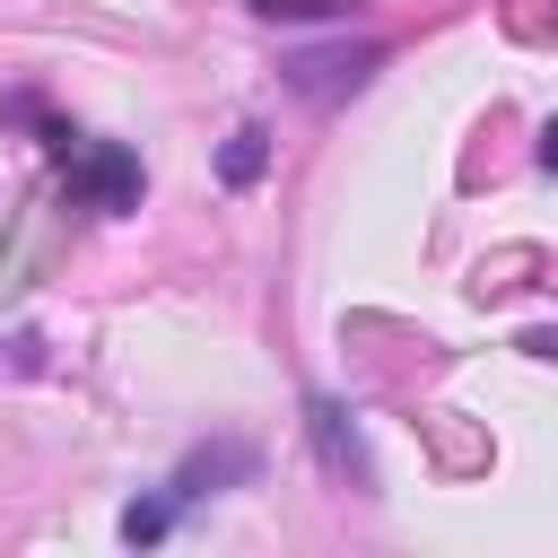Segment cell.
Here are the masks:
<instances>
[{
  "instance_id": "6da1fadb",
  "label": "cell",
  "mask_w": 558,
  "mask_h": 558,
  "mask_svg": "<svg viewBox=\"0 0 558 558\" xmlns=\"http://www.w3.org/2000/svg\"><path fill=\"white\" fill-rule=\"evenodd\" d=\"M366 70H375V52H366V44H357V52H296V61H288V87H296V96H323V105H331V96L366 87Z\"/></svg>"
},
{
  "instance_id": "7a4b0ae2",
  "label": "cell",
  "mask_w": 558,
  "mask_h": 558,
  "mask_svg": "<svg viewBox=\"0 0 558 558\" xmlns=\"http://www.w3.org/2000/svg\"><path fill=\"white\" fill-rule=\"evenodd\" d=\"M70 157H78V183H87L105 209H131V201H140V166H131V157H113V148H70Z\"/></svg>"
},
{
  "instance_id": "3957f363",
  "label": "cell",
  "mask_w": 558,
  "mask_h": 558,
  "mask_svg": "<svg viewBox=\"0 0 558 558\" xmlns=\"http://www.w3.org/2000/svg\"><path fill=\"white\" fill-rule=\"evenodd\" d=\"M349 9L357 0H253V17H270V26L279 17H349Z\"/></svg>"
},
{
  "instance_id": "277c9868",
  "label": "cell",
  "mask_w": 558,
  "mask_h": 558,
  "mask_svg": "<svg viewBox=\"0 0 558 558\" xmlns=\"http://www.w3.org/2000/svg\"><path fill=\"white\" fill-rule=\"evenodd\" d=\"M253 166H262V131H235V140H227V174H235V183H244V174H253Z\"/></svg>"
},
{
  "instance_id": "5b68a950",
  "label": "cell",
  "mask_w": 558,
  "mask_h": 558,
  "mask_svg": "<svg viewBox=\"0 0 558 558\" xmlns=\"http://www.w3.org/2000/svg\"><path fill=\"white\" fill-rule=\"evenodd\" d=\"M157 532H166V506H131V514H122V541H131V549L157 541Z\"/></svg>"
},
{
  "instance_id": "8992f818",
  "label": "cell",
  "mask_w": 558,
  "mask_h": 558,
  "mask_svg": "<svg viewBox=\"0 0 558 558\" xmlns=\"http://www.w3.org/2000/svg\"><path fill=\"white\" fill-rule=\"evenodd\" d=\"M541 166H549V174H558V122H549V131H541Z\"/></svg>"
}]
</instances>
